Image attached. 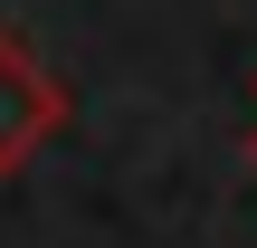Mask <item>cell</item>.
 I'll return each mask as SVG.
<instances>
[{"label": "cell", "instance_id": "6da1fadb", "mask_svg": "<svg viewBox=\"0 0 257 248\" xmlns=\"http://www.w3.org/2000/svg\"><path fill=\"white\" fill-rule=\"evenodd\" d=\"M57 124H67V86L38 67V48H29L19 29H0V182H10L38 143H57Z\"/></svg>", "mask_w": 257, "mask_h": 248}, {"label": "cell", "instance_id": "7a4b0ae2", "mask_svg": "<svg viewBox=\"0 0 257 248\" xmlns=\"http://www.w3.org/2000/svg\"><path fill=\"white\" fill-rule=\"evenodd\" d=\"M248 162H257V134H248Z\"/></svg>", "mask_w": 257, "mask_h": 248}]
</instances>
